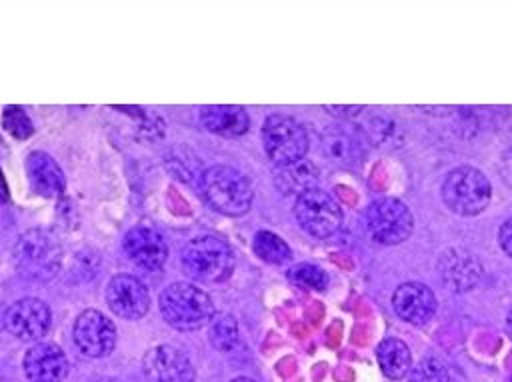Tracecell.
<instances>
[{"label":"cell","instance_id":"cell-1","mask_svg":"<svg viewBox=\"0 0 512 382\" xmlns=\"http://www.w3.org/2000/svg\"><path fill=\"white\" fill-rule=\"evenodd\" d=\"M200 190L206 202L226 216H242L252 206V184L236 168L226 164L210 166L202 172Z\"/></svg>","mask_w":512,"mask_h":382},{"label":"cell","instance_id":"cell-2","mask_svg":"<svg viewBox=\"0 0 512 382\" xmlns=\"http://www.w3.org/2000/svg\"><path fill=\"white\" fill-rule=\"evenodd\" d=\"M180 266L182 272L196 282H222L234 270V250L218 236H198L184 244Z\"/></svg>","mask_w":512,"mask_h":382},{"label":"cell","instance_id":"cell-3","mask_svg":"<svg viewBox=\"0 0 512 382\" xmlns=\"http://www.w3.org/2000/svg\"><path fill=\"white\" fill-rule=\"evenodd\" d=\"M164 320L176 330H198L214 316L212 298L190 282L168 284L158 298Z\"/></svg>","mask_w":512,"mask_h":382},{"label":"cell","instance_id":"cell-4","mask_svg":"<svg viewBox=\"0 0 512 382\" xmlns=\"http://www.w3.org/2000/svg\"><path fill=\"white\" fill-rule=\"evenodd\" d=\"M14 264L20 274L32 280H50L62 264V244L48 228L26 230L12 250Z\"/></svg>","mask_w":512,"mask_h":382},{"label":"cell","instance_id":"cell-5","mask_svg":"<svg viewBox=\"0 0 512 382\" xmlns=\"http://www.w3.org/2000/svg\"><path fill=\"white\" fill-rule=\"evenodd\" d=\"M492 196L488 178L474 166H458L442 182L444 204L460 216L480 214Z\"/></svg>","mask_w":512,"mask_h":382},{"label":"cell","instance_id":"cell-6","mask_svg":"<svg viewBox=\"0 0 512 382\" xmlns=\"http://www.w3.org/2000/svg\"><path fill=\"white\" fill-rule=\"evenodd\" d=\"M262 144L274 164L288 166L302 160L308 152V134L294 118L272 114L262 126Z\"/></svg>","mask_w":512,"mask_h":382},{"label":"cell","instance_id":"cell-7","mask_svg":"<svg viewBox=\"0 0 512 382\" xmlns=\"http://www.w3.org/2000/svg\"><path fill=\"white\" fill-rule=\"evenodd\" d=\"M412 228V212L398 198H380L366 210V232L376 244H400L412 234Z\"/></svg>","mask_w":512,"mask_h":382},{"label":"cell","instance_id":"cell-8","mask_svg":"<svg viewBox=\"0 0 512 382\" xmlns=\"http://www.w3.org/2000/svg\"><path fill=\"white\" fill-rule=\"evenodd\" d=\"M294 216L300 228L314 238H328L342 224V210L338 202L320 188L308 190L296 198Z\"/></svg>","mask_w":512,"mask_h":382},{"label":"cell","instance_id":"cell-9","mask_svg":"<svg viewBox=\"0 0 512 382\" xmlns=\"http://www.w3.org/2000/svg\"><path fill=\"white\" fill-rule=\"evenodd\" d=\"M72 338L84 356L100 358L112 352L116 344V328L110 318L98 310H84L74 322Z\"/></svg>","mask_w":512,"mask_h":382},{"label":"cell","instance_id":"cell-10","mask_svg":"<svg viewBox=\"0 0 512 382\" xmlns=\"http://www.w3.org/2000/svg\"><path fill=\"white\" fill-rule=\"evenodd\" d=\"M122 248L132 264L146 272H156L168 258V244L164 236L148 224L130 228L122 240Z\"/></svg>","mask_w":512,"mask_h":382},{"label":"cell","instance_id":"cell-11","mask_svg":"<svg viewBox=\"0 0 512 382\" xmlns=\"http://www.w3.org/2000/svg\"><path fill=\"white\" fill-rule=\"evenodd\" d=\"M4 324L18 340H40L50 328V308L38 298H20L8 306Z\"/></svg>","mask_w":512,"mask_h":382},{"label":"cell","instance_id":"cell-12","mask_svg":"<svg viewBox=\"0 0 512 382\" xmlns=\"http://www.w3.org/2000/svg\"><path fill=\"white\" fill-rule=\"evenodd\" d=\"M142 368L148 382H194L190 358L176 346L158 344L144 354Z\"/></svg>","mask_w":512,"mask_h":382},{"label":"cell","instance_id":"cell-13","mask_svg":"<svg viewBox=\"0 0 512 382\" xmlns=\"http://www.w3.org/2000/svg\"><path fill=\"white\" fill-rule=\"evenodd\" d=\"M106 302L110 310L126 320L142 318L150 308L148 288L132 274H116L106 286Z\"/></svg>","mask_w":512,"mask_h":382},{"label":"cell","instance_id":"cell-14","mask_svg":"<svg viewBox=\"0 0 512 382\" xmlns=\"http://www.w3.org/2000/svg\"><path fill=\"white\" fill-rule=\"evenodd\" d=\"M24 374L30 382H62L68 374L64 352L50 342H40L24 354Z\"/></svg>","mask_w":512,"mask_h":382},{"label":"cell","instance_id":"cell-15","mask_svg":"<svg viewBox=\"0 0 512 382\" xmlns=\"http://www.w3.org/2000/svg\"><path fill=\"white\" fill-rule=\"evenodd\" d=\"M394 312L410 324H424L436 312V296L422 282H404L392 296Z\"/></svg>","mask_w":512,"mask_h":382},{"label":"cell","instance_id":"cell-16","mask_svg":"<svg viewBox=\"0 0 512 382\" xmlns=\"http://www.w3.org/2000/svg\"><path fill=\"white\" fill-rule=\"evenodd\" d=\"M26 174L32 190L44 198H58L64 192L66 180L60 166L50 154L42 150H34L28 154Z\"/></svg>","mask_w":512,"mask_h":382},{"label":"cell","instance_id":"cell-17","mask_svg":"<svg viewBox=\"0 0 512 382\" xmlns=\"http://www.w3.org/2000/svg\"><path fill=\"white\" fill-rule=\"evenodd\" d=\"M200 124L220 136H242L250 128V118L242 106L214 104L200 108Z\"/></svg>","mask_w":512,"mask_h":382},{"label":"cell","instance_id":"cell-18","mask_svg":"<svg viewBox=\"0 0 512 382\" xmlns=\"http://www.w3.org/2000/svg\"><path fill=\"white\" fill-rule=\"evenodd\" d=\"M482 274L480 264L462 250H446L440 258V276L444 284H448L452 290H468L472 288Z\"/></svg>","mask_w":512,"mask_h":382},{"label":"cell","instance_id":"cell-19","mask_svg":"<svg viewBox=\"0 0 512 382\" xmlns=\"http://www.w3.org/2000/svg\"><path fill=\"white\" fill-rule=\"evenodd\" d=\"M276 188L286 196H302L308 190H314L318 184V168L314 162L302 158L294 164L280 166L274 176Z\"/></svg>","mask_w":512,"mask_h":382},{"label":"cell","instance_id":"cell-20","mask_svg":"<svg viewBox=\"0 0 512 382\" xmlns=\"http://www.w3.org/2000/svg\"><path fill=\"white\" fill-rule=\"evenodd\" d=\"M380 370L390 380H400L412 370V354L406 342L398 338H384L376 350Z\"/></svg>","mask_w":512,"mask_h":382},{"label":"cell","instance_id":"cell-21","mask_svg":"<svg viewBox=\"0 0 512 382\" xmlns=\"http://www.w3.org/2000/svg\"><path fill=\"white\" fill-rule=\"evenodd\" d=\"M322 152L330 162L338 166H350L358 160L356 142L340 130H332L322 136Z\"/></svg>","mask_w":512,"mask_h":382},{"label":"cell","instance_id":"cell-22","mask_svg":"<svg viewBox=\"0 0 512 382\" xmlns=\"http://www.w3.org/2000/svg\"><path fill=\"white\" fill-rule=\"evenodd\" d=\"M252 248L262 260H266L270 264H282L292 256L290 246L278 234H274L270 230H258L254 234Z\"/></svg>","mask_w":512,"mask_h":382},{"label":"cell","instance_id":"cell-23","mask_svg":"<svg viewBox=\"0 0 512 382\" xmlns=\"http://www.w3.org/2000/svg\"><path fill=\"white\" fill-rule=\"evenodd\" d=\"M208 324H210L208 336H210L212 346H216L218 350L226 352V350H230L236 344V340H238V324H236L232 314L218 312V314L212 316V320Z\"/></svg>","mask_w":512,"mask_h":382},{"label":"cell","instance_id":"cell-24","mask_svg":"<svg viewBox=\"0 0 512 382\" xmlns=\"http://www.w3.org/2000/svg\"><path fill=\"white\" fill-rule=\"evenodd\" d=\"M408 382H450V374L440 358L428 356L408 372Z\"/></svg>","mask_w":512,"mask_h":382},{"label":"cell","instance_id":"cell-25","mask_svg":"<svg viewBox=\"0 0 512 382\" xmlns=\"http://www.w3.org/2000/svg\"><path fill=\"white\" fill-rule=\"evenodd\" d=\"M288 278L298 284V286H304V288H310V290H324L328 286V276L322 268L314 266V264H308V262H302V264H296L288 270Z\"/></svg>","mask_w":512,"mask_h":382},{"label":"cell","instance_id":"cell-26","mask_svg":"<svg viewBox=\"0 0 512 382\" xmlns=\"http://www.w3.org/2000/svg\"><path fill=\"white\" fill-rule=\"evenodd\" d=\"M2 126L8 134H12L18 140L28 138L34 132V126L28 118V114L20 106H6L2 112Z\"/></svg>","mask_w":512,"mask_h":382},{"label":"cell","instance_id":"cell-27","mask_svg":"<svg viewBox=\"0 0 512 382\" xmlns=\"http://www.w3.org/2000/svg\"><path fill=\"white\" fill-rule=\"evenodd\" d=\"M166 168L172 170V174L184 182H192L194 178H202V170H198V160L192 154L190 158L184 156H176L174 152L170 156H166Z\"/></svg>","mask_w":512,"mask_h":382},{"label":"cell","instance_id":"cell-28","mask_svg":"<svg viewBox=\"0 0 512 382\" xmlns=\"http://www.w3.org/2000/svg\"><path fill=\"white\" fill-rule=\"evenodd\" d=\"M498 242H500V248L512 258V216L502 222L498 230Z\"/></svg>","mask_w":512,"mask_h":382},{"label":"cell","instance_id":"cell-29","mask_svg":"<svg viewBox=\"0 0 512 382\" xmlns=\"http://www.w3.org/2000/svg\"><path fill=\"white\" fill-rule=\"evenodd\" d=\"M498 170H500V178L512 188V148L502 154Z\"/></svg>","mask_w":512,"mask_h":382},{"label":"cell","instance_id":"cell-30","mask_svg":"<svg viewBox=\"0 0 512 382\" xmlns=\"http://www.w3.org/2000/svg\"><path fill=\"white\" fill-rule=\"evenodd\" d=\"M324 108L334 116H346V118H352L362 110V106H324Z\"/></svg>","mask_w":512,"mask_h":382},{"label":"cell","instance_id":"cell-31","mask_svg":"<svg viewBox=\"0 0 512 382\" xmlns=\"http://www.w3.org/2000/svg\"><path fill=\"white\" fill-rule=\"evenodd\" d=\"M8 200V184H6V178L0 170V204H4Z\"/></svg>","mask_w":512,"mask_h":382},{"label":"cell","instance_id":"cell-32","mask_svg":"<svg viewBox=\"0 0 512 382\" xmlns=\"http://www.w3.org/2000/svg\"><path fill=\"white\" fill-rule=\"evenodd\" d=\"M508 332H510V336H512V310H510V314H508Z\"/></svg>","mask_w":512,"mask_h":382},{"label":"cell","instance_id":"cell-33","mask_svg":"<svg viewBox=\"0 0 512 382\" xmlns=\"http://www.w3.org/2000/svg\"><path fill=\"white\" fill-rule=\"evenodd\" d=\"M232 382H254V380H250V378H244V376H240V378H234Z\"/></svg>","mask_w":512,"mask_h":382},{"label":"cell","instance_id":"cell-34","mask_svg":"<svg viewBox=\"0 0 512 382\" xmlns=\"http://www.w3.org/2000/svg\"><path fill=\"white\" fill-rule=\"evenodd\" d=\"M98 382H118V380H114V378H104V380H98Z\"/></svg>","mask_w":512,"mask_h":382}]
</instances>
